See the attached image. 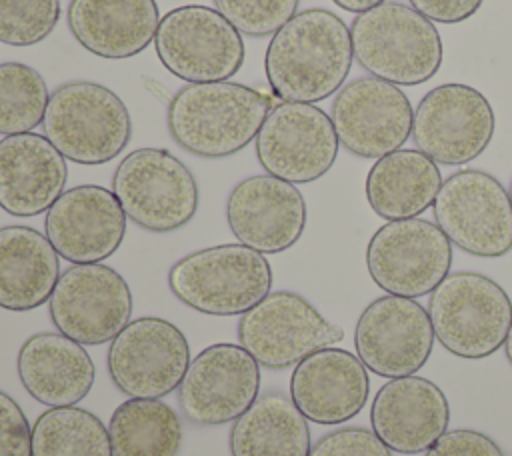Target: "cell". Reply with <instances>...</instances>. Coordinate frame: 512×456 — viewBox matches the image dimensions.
<instances>
[{"label": "cell", "instance_id": "40", "mask_svg": "<svg viewBox=\"0 0 512 456\" xmlns=\"http://www.w3.org/2000/svg\"><path fill=\"white\" fill-rule=\"evenodd\" d=\"M508 194H510V200H512V180H510V190H508Z\"/></svg>", "mask_w": 512, "mask_h": 456}, {"label": "cell", "instance_id": "26", "mask_svg": "<svg viewBox=\"0 0 512 456\" xmlns=\"http://www.w3.org/2000/svg\"><path fill=\"white\" fill-rule=\"evenodd\" d=\"M60 278V256L30 226L0 228V308L28 312L50 300Z\"/></svg>", "mask_w": 512, "mask_h": 456}, {"label": "cell", "instance_id": "4", "mask_svg": "<svg viewBox=\"0 0 512 456\" xmlns=\"http://www.w3.org/2000/svg\"><path fill=\"white\" fill-rule=\"evenodd\" d=\"M168 288L196 312L242 316L270 294L272 268L262 252L244 244H220L174 262Z\"/></svg>", "mask_w": 512, "mask_h": 456}, {"label": "cell", "instance_id": "1", "mask_svg": "<svg viewBox=\"0 0 512 456\" xmlns=\"http://www.w3.org/2000/svg\"><path fill=\"white\" fill-rule=\"evenodd\" d=\"M350 28L326 8L296 12L268 42L264 72L280 102L314 104L336 94L352 68Z\"/></svg>", "mask_w": 512, "mask_h": 456}, {"label": "cell", "instance_id": "30", "mask_svg": "<svg viewBox=\"0 0 512 456\" xmlns=\"http://www.w3.org/2000/svg\"><path fill=\"white\" fill-rule=\"evenodd\" d=\"M32 456H114L104 422L78 406L42 412L32 424Z\"/></svg>", "mask_w": 512, "mask_h": 456}, {"label": "cell", "instance_id": "9", "mask_svg": "<svg viewBox=\"0 0 512 456\" xmlns=\"http://www.w3.org/2000/svg\"><path fill=\"white\" fill-rule=\"evenodd\" d=\"M432 210L438 228L460 250L480 258L512 250V200L496 176L474 168L450 174Z\"/></svg>", "mask_w": 512, "mask_h": 456}, {"label": "cell", "instance_id": "37", "mask_svg": "<svg viewBox=\"0 0 512 456\" xmlns=\"http://www.w3.org/2000/svg\"><path fill=\"white\" fill-rule=\"evenodd\" d=\"M424 18L440 24H458L474 16L484 0H408Z\"/></svg>", "mask_w": 512, "mask_h": 456}, {"label": "cell", "instance_id": "7", "mask_svg": "<svg viewBox=\"0 0 512 456\" xmlns=\"http://www.w3.org/2000/svg\"><path fill=\"white\" fill-rule=\"evenodd\" d=\"M112 192L126 218L158 234L188 224L200 202L194 174L164 148H138L126 154L112 176Z\"/></svg>", "mask_w": 512, "mask_h": 456}, {"label": "cell", "instance_id": "24", "mask_svg": "<svg viewBox=\"0 0 512 456\" xmlns=\"http://www.w3.org/2000/svg\"><path fill=\"white\" fill-rule=\"evenodd\" d=\"M16 368L26 392L50 408L84 400L96 378V366L84 346L60 332H40L24 340Z\"/></svg>", "mask_w": 512, "mask_h": 456}, {"label": "cell", "instance_id": "11", "mask_svg": "<svg viewBox=\"0 0 512 456\" xmlns=\"http://www.w3.org/2000/svg\"><path fill=\"white\" fill-rule=\"evenodd\" d=\"M344 340V330L328 322L304 296L270 292L240 316L238 342L254 360L272 370L296 366L306 356Z\"/></svg>", "mask_w": 512, "mask_h": 456}, {"label": "cell", "instance_id": "2", "mask_svg": "<svg viewBox=\"0 0 512 456\" xmlns=\"http://www.w3.org/2000/svg\"><path fill=\"white\" fill-rule=\"evenodd\" d=\"M276 100L274 94L230 80L188 84L168 104V132L194 156L226 158L256 140Z\"/></svg>", "mask_w": 512, "mask_h": 456}, {"label": "cell", "instance_id": "6", "mask_svg": "<svg viewBox=\"0 0 512 456\" xmlns=\"http://www.w3.org/2000/svg\"><path fill=\"white\" fill-rule=\"evenodd\" d=\"M436 340L454 356L480 360L504 346L512 326V300L478 272L448 274L428 300Z\"/></svg>", "mask_w": 512, "mask_h": 456}, {"label": "cell", "instance_id": "17", "mask_svg": "<svg viewBox=\"0 0 512 456\" xmlns=\"http://www.w3.org/2000/svg\"><path fill=\"white\" fill-rule=\"evenodd\" d=\"M260 392V364L240 344L218 342L188 364L178 404L188 422L220 426L240 418Z\"/></svg>", "mask_w": 512, "mask_h": 456}, {"label": "cell", "instance_id": "35", "mask_svg": "<svg viewBox=\"0 0 512 456\" xmlns=\"http://www.w3.org/2000/svg\"><path fill=\"white\" fill-rule=\"evenodd\" d=\"M0 456H32V426L18 402L0 390Z\"/></svg>", "mask_w": 512, "mask_h": 456}, {"label": "cell", "instance_id": "36", "mask_svg": "<svg viewBox=\"0 0 512 456\" xmlns=\"http://www.w3.org/2000/svg\"><path fill=\"white\" fill-rule=\"evenodd\" d=\"M424 456H506L486 434L470 428L446 430Z\"/></svg>", "mask_w": 512, "mask_h": 456}, {"label": "cell", "instance_id": "8", "mask_svg": "<svg viewBox=\"0 0 512 456\" xmlns=\"http://www.w3.org/2000/svg\"><path fill=\"white\" fill-rule=\"evenodd\" d=\"M154 48L162 66L190 84L222 82L244 64L242 34L216 10L186 4L160 18Z\"/></svg>", "mask_w": 512, "mask_h": 456}, {"label": "cell", "instance_id": "19", "mask_svg": "<svg viewBox=\"0 0 512 456\" xmlns=\"http://www.w3.org/2000/svg\"><path fill=\"white\" fill-rule=\"evenodd\" d=\"M44 232L60 258L94 264L110 258L126 234V214L112 190L80 184L48 208Z\"/></svg>", "mask_w": 512, "mask_h": 456}, {"label": "cell", "instance_id": "39", "mask_svg": "<svg viewBox=\"0 0 512 456\" xmlns=\"http://www.w3.org/2000/svg\"><path fill=\"white\" fill-rule=\"evenodd\" d=\"M504 352H506V360L512 364V326H510L506 342H504Z\"/></svg>", "mask_w": 512, "mask_h": 456}, {"label": "cell", "instance_id": "28", "mask_svg": "<svg viewBox=\"0 0 512 456\" xmlns=\"http://www.w3.org/2000/svg\"><path fill=\"white\" fill-rule=\"evenodd\" d=\"M310 448L308 418L282 392L260 394L230 430L232 456H308Z\"/></svg>", "mask_w": 512, "mask_h": 456}, {"label": "cell", "instance_id": "22", "mask_svg": "<svg viewBox=\"0 0 512 456\" xmlns=\"http://www.w3.org/2000/svg\"><path fill=\"white\" fill-rule=\"evenodd\" d=\"M368 392L370 378L362 360L334 346L306 356L290 376L296 408L310 422L324 426L352 420L364 408Z\"/></svg>", "mask_w": 512, "mask_h": 456}, {"label": "cell", "instance_id": "18", "mask_svg": "<svg viewBox=\"0 0 512 456\" xmlns=\"http://www.w3.org/2000/svg\"><path fill=\"white\" fill-rule=\"evenodd\" d=\"M434 340L428 310L414 298L394 294L370 302L354 330L356 356L386 378L416 374L428 362Z\"/></svg>", "mask_w": 512, "mask_h": 456}, {"label": "cell", "instance_id": "20", "mask_svg": "<svg viewBox=\"0 0 512 456\" xmlns=\"http://www.w3.org/2000/svg\"><path fill=\"white\" fill-rule=\"evenodd\" d=\"M226 222L240 244L262 254H278L300 240L306 228V202L292 182L256 174L240 180L228 194Z\"/></svg>", "mask_w": 512, "mask_h": 456}, {"label": "cell", "instance_id": "23", "mask_svg": "<svg viewBox=\"0 0 512 456\" xmlns=\"http://www.w3.org/2000/svg\"><path fill=\"white\" fill-rule=\"evenodd\" d=\"M66 180V158L46 136L24 132L0 140V208L10 216L48 212Z\"/></svg>", "mask_w": 512, "mask_h": 456}, {"label": "cell", "instance_id": "32", "mask_svg": "<svg viewBox=\"0 0 512 456\" xmlns=\"http://www.w3.org/2000/svg\"><path fill=\"white\" fill-rule=\"evenodd\" d=\"M60 20V0H0V42L32 46Z\"/></svg>", "mask_w": 512, "mask_h": 456}, {"label": "cell", "instance_id": "15", "mask_svg": "<svg viewBox=\"0 0 512 456\" xmlns=\"http://www.w3.org/2000/svg\"><path fill=\"white\" fill-rule=\"evenodd\" d=\"M338 148L330 114L304 102H278L256 136L260 166L292 184L322 178L334 166Z\"/></svg>", "mask_w": 512, "mask_h": 456}, {"label": "cell", "instance_id": "27", "mask_svg": "<svg viewBox=\"0 0 512 456\" xmlns=\"http://www.w3.org/2000/svg\"><path fill=\"white\" fill-rule=\"evenodd\" d=\"M442 182L432 158L416 148H400L378 158L368 170L366 200L384 220L416 218L434 204Z\"/></svg>", "mask_w": 512, "mask_h": 456}, {"label": "cell", "instance_id": "13", "mask_svg": "<svg viewBox=\"0 0 512 456\" xmlns=\"http://www.w3.org/2000/svg\"><path fill=\"white\" fill-rule=\"evenodd\" d=\"M56 330L82 346L112 342L132 316V292L114 268L72 264L64 270L48 300Z\"/></svg>", "mask_w": 512, "mask_h": 456}, {"label": "cell", "instance_id": "34", "mask_svg": "<svg viewBox=\"0 0 512 456\" xmlns=\"http://www.w3.org/2000/svg\"><path fill=\"white\" fill-rule=\"evenodd\" d=\"M308 456H392V450L372 430L348 426L322 436Z\"/></svg>", "mask_w": 512, "mask_h": 456}, {"label": "cell", "instance_id": "31", "mask_svg": "<svg viewBox=\"0 0 512 456\" xmlns=\"http://www.w3.org/2000/svg\"><path fill=\"white\" fill-rule=\"evenodd\" d=\"M50 100L42 74L24 62L0 64V134H24L42 124Z\"/></svg>", "mask_w": 512, "mask_h": 456}, {"label": "cell", "instance_id": "10", "mask_svg": "<svg viewBox=\"0 0 512 456\" xmlns=\"http://www.w3.org/2000/svg\"><path fill=\"white\" fill-rule=\"evenodd\" d=\"M452 266V242L436 222L388 220L366 246L370 278L386 294L418 298L430 294Z\"/></svg>", "mask_w": 512, "mask_h": 456}, {"label": "cell", "instance_id": "5", "mask_svg": "<svg viewBox=\"0 0 512 456\" xmlns=\"http://www.w3.org/2000/svg\"><path fill=\"white\" fill-rule=\"evenodd\" d=\"M42 130L66 160L94 166L110 162L128 146L132 120L110 88L74 80L50 94Z\"/></svg>", "mask_w": 512, "mask_h": 456}, {"label": "cell", "instance_id": "21", "mask_svg": "<svg viewBox=\"0 0 512 456\" xmlns=\"http://www.w3.org/2000/svg\"><path fill=\"white\" fill-rule=\"evenodd\" d=\"M370 424L392 452L420 454L448 430L450 404L432 380L400 376L376 392Z\"/></svg>", "mask_w": 512, "mask_h": 456}, {"label": "cell", "instance_id": "3", "mask_svg": "<svg viewBox=\"0 0 512 456\" xmlns=\"http://www.w3.org/2000/svg\"><path fill=\"white\" fill-rule=\"evenodd\" d=\"M350 38L354 60L370 76L396 86L424 84L442 66L440 32L408 4L386 0L356 14Z\"/></svg>", "mask_w": 512, "mask_h": 456}, {"label": "cell", "instance_id": "38", "mask_svg": "<svg viewBox=\"0 0 512 456\" xmlns=\"http://www.w3.org/2000/svg\"><path fill=\"white\" fill-rule=\"evenodd\" d=\"M338 8L346 10V12H352V14H362L386 0H332Z\"/></svg>", "mask_w": 512, "mask_h": 456}, {"label": "cell", "instance_id": "33", "mask_svg": "<svg viewBox=\"0 0 512 456\" xmlns=\"http://www.w3.org/2000/svg\"><path fill=\"white\" fill-rule=\"evenodd\" d=\"M214 8L246 36H274L296 12L300 0H212Z\"/></svg>", "mask_w": 512, "mask_h": 456}, {"label": "cell", "instance_id": "25", "mask_svg": "<svg viewBox=\"0 0 512 456\" xmlns=\"http://www.w3.org/2000/svg\"><path fill=\"white\" fill-rule=\"evenodd\" d=\"M66 20L82 48L100 58L122 60L150 46L160 12L154 0H72Z\"/></svg>", "mask_w": 512, "mask_h": 456}, {"label": "cell", "instance_id": "16", "mask_svg": "<svg viewBox=\"0 0 512 456\" xmlns=\"http://www.w3.org/2000/svg\"><path fill=\"white\" fill-rule=\"evenodd\" d=\"M330 118L338 142L350 154L382 158L400 150L410 138L414 108L400 86L376 76H360L336 92Z\"/></svg>", "mask_w": 512, "mask_h": 456}, {"label": "cell", "instance_id": "12", "mask_svg": "<svg viewBox=\"0 0 512 456\" xmlns=\"http://www.w3.org/2000/svg\"><path fill=\"white\" fill-rule=\"evenodd\" d=\"M494 130L496 116L488 98L474 86L446 82L422 96L410 136L416 150L436 164L462 166L488 148Z\"/></svg>", "mask_w": 512, "mask_h": 456}, {"label": "cell", "instance_id": "14", "mask_svg": "<svg viewBox=\"0 0 512 456\" xmlns=\"http://www.w3.org/2000/svg\"><path fill=\"white\" fill-rule=\"evenodd\" d=\"M108 374L128 398H164L174 392L190 364L184 332L156 316L130 320L110 342Z\"/></svg>", "mask_w": 512, "mask_h": 456}, {"label": "cell", "instance_id": "29", "mask_svg": "<svg viewBox=\"0 0 512 456\" xmlns=\"http://www.w3.org/2000/svg\"><path fill=\"white\" fill-rule=\"evenodd\" d=\"M114 456H178L184 430L172 406L158 398H128L110 416Z\"/></svg>", "mask_w": 512, "mask_h": 456}]
</instances>
